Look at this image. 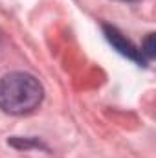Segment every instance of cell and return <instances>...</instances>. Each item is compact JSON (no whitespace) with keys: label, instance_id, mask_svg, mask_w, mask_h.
Masks as SVG:
<instances>
[{"label":"cell","instance_id":"1","mask_svg":"<svg viewBox=\"0 0 156 158\" xmlns=\"http://www.w3.org/2000/svg\"><path fill=\"white\" fill-rule=\"evenodd\" d=\"M44 88L39 79L26 72H11L0 77V110L13 116H24L39 109Z\"/></svg>","mask_w":156,"mask_h":158},{"label":"cell","instance_id":"2","mask_svg":"<svg viewBox=\"0 0 156 158\" xmlns=\"http://www.w3.org/2000/svg\"><path fill=\"white\" fill-rule=\"evenodd\" d=\"M103 31H105V37H107V40L116 48L117 52L121 53V55H125L127 59H130V61H134V63H138L140 66L143 64H147L149 61L143 57V53H142V50L138 48V46H134L130 40L127 39L117 28H114V26H109V24H103Z\"/></svg>","mask_w":156,"mask_h":158},{"label":"cell","instance_id":"3","mask_svg":"<svg viewBox=\"0 0 156 158\" xmlns=\"http://www.w3.org/2000/svg\"><path fill=\"white\" fill-rule=\"evenodd\" d=\"M9 143L13 145V147H18V149H30V147H40V142L37 140H30V138H18V136H15V138H11L9 140Z\"/></svg>","mask_w":156,"mask_h":158},{"label":"cell","instance_id":"4","mask_svg":"<svg viewBox=\"0 0 156 158\" xmlns=\"http://www.w3.org/2000/svg\"><path fill=\"white\" fill-rule=\"evenodd\" d=\"M153 42H154V35H153V33H149V35H147V39L143 40L142 48H140V50H142V53H143V57H145L147 61H151V59L154 57V44H153Z\"/></svg>","mask_w":156,"mask_h":158},{"label":"cell","instance_id":"5","mask_svg":"<svg viewBox=\"0 0 156 158\" xmlns=\"http://www.w3.org/2000/svg\"><path fill=\"white\" fill-rule=\"evenodd\" d=\"M125 2H134V0H125Z\"/></svg>","mask_w":156,"mask_h":158}]
</instances>
